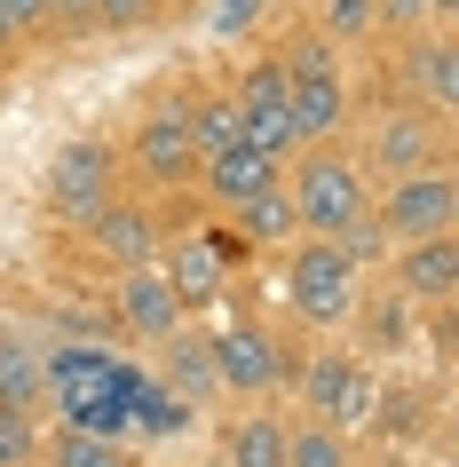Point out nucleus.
I'll return each instance as SVG.
<instances>
[{
	"mask_svg": "<svg viewBox=\"0 0 459 467\" xmlns=\"http://www.w3.org/2000/svg\"><path fill=\"white\" fill-rule=\"evenodd\" d=\"M0 404H8V412H40V404H48V357H40L16 325H0Z\"/></svg>",
	"mask_w": 459,
	"mask_h": 467,
	"instance_id": "17",
	"label": "nucleus"
},
{
	"mask_svg": "<svg viewBox=\"0 0 459 467\" xmlns=\"http://www.w3.org/2000/svg\"><path fill=\"white\" fill-rule=\"evenodd\" d=\"M230 103H238V143L269 150V159H293V150H301V127H293V96H286V64H277V56L245 64L238 88H230Z\"/></svg>",
	"mask_w": 459,
	"mask_h": 467,
	"instance_id": "9",
	"label": "nucleus"
},
{
	"mask_svg": "<svg viewBox=\"0 0 459 467\" xmlns=\"http://www.w3.org/2000/svg\"><path fill=\"white\" fill-rule=\"evenodd\" d=\"M120 143H103V135H72V143H56L48 159V214L64 230H88V222L120 198Z\"/></svg>",
	"mask_w": 459,
	"mask_h": 467,
	"instance_id": "5",
	"label": "nucleus"
},
{
	"mask_svg": "<svg viewBox=\"0 0 459 467\" xmlns=\"http://www.w3.org/2000/svg\"><path fill=\"white\" fill-rule=\"evenodd\" d=\"M372 25L412 40V32H428V0H372Z\"/></svg>",
	"mask_w": 459,
	"mask_h": 467,
	"instance_id": "28",
	"label": "nucleus"
},
{
	"mask_svg": "<svg viewBox=\"0 0 459 467\" xmlns=\"http://www.w3.org/2000/svg\"><path fill=\"white\" fill-rule=\"evenodd\" d=\"M0 8L16 16V32H25V40H32V32H40V25H48V0H0Z\"/></svg>",
	"mask_w": 459,
	"mask_h": 467,
	"instance_id": "30",
	"label": "nucleus"
},
{
	"mask_svg": "<svg viewBox=\"0 0 459 467\" xmlns=\"http://www.w3.org/2000/svg\"><path fill=\"white\" fill-rule=\"evenodd\" d=\"M222 460L230 467H286V420L269 412V404L238 412L230 428H222Z\"/></svg>",
	"mask_w": 459,
	"mask_h": 467,
	"instance_id": "18",
	"label": "nucleus"
},
{
	"mask_svg": "<svg viewBox=\"0 0 459 467\" xmlns=\"http://www.w3.org/2000/svg\"><path fill=\"white\" fill-rule=\"evenodd\" d=\"M16 48H25V32H16V16L0 8V64H16Z\"/></svg>",
	"mask_w": 459,
	"mask_h": 467,
	"instance_id": "32",
	"label": "nucleus"
},
{
	"mask_svg": "<svg viewBox=\"0 0 459 467\" xmlns=\"http://www.w3.org/2000/svg\"><path fill=\"white\" fill-rule=\"evenodd\" d=\"M396 72H404L412 103H428V111H452V103H459V56H452V25L412 32V40H404V56H396Z\"/></svg>",
	"mask_w": 459,
	"mask_h": 467,
	"instance_id": "15",
	"label": "nucleus"
},
{
	"mask_svg": "<svg viewBox=\"0 0 459 467\" xmlns=\"http://www.w3.org/2000/svg\"><path fill=\"white\" fill-rule=\"evenodd\" d=\"M198 182L214 191V206H245V198H262L269 182H286V159H269V150H254V143H230V150H214V159L198 167Z\"/></svg>",
	"mask_w": 459,
	"mask_h": 467,
	"instance_id": "16",
	"label": "nucleus"
},
{
	"mask_svg": "<svg viewBox=\"0 0 459 467\" xmlns=\"http://www.w3.org/2000/svg\"><path fill=\"white\" fill-rule=\"evenodd\" d=\"M286 198H293L301 238H349V230L372 214V174H364L357 150L301 143L293 150V174H286Z\"/></svg>",
	"mask_w": 459,
	"mask_h": 467,
	"instance_id": "1",
	"label": "nucleus"
},
{
	"mask_svg": "<svg viewBox=\"0 0 459 467\" xmlns=\"http://www.w3.org/2000/svg\"><path fill=\"white\" fill-rule=\"evenodd\" d=\"M277 64H286V96H293L301 143H333L340 127H349V111H357L349 79H340V48L325 40V32H301V40L277 48Z\"/></svg>",
	"mask_w": 459,
	"mask_h": 467,
	"instance_id": "3",
	"label": "nucleus"
},
{
	"mask_svg": "<svg viewBox=\"0 0 459 467\" xmlns=\"http://www.w3.org/2000/svg\"><path fill=\"white\" fill-rule=\"evenodd\" d=\"M230 230H238V238H254V246H293V238H301V222H293V198H286V182H269L262 198L230 206Z\"/></svg>",
	"mask_w": 459,
	"mask_h": 467,
	"instance_id": "20",
	"label": "nucleus"
},
{
	"mask_svg": "<svg viewBox=\"0 0 459 467\" xmlns=\"http://www.w3.org/2000/svg\"><path fill=\"white\" fill-rule=\"evenodd\" d=\"M40 467H135L111 436H96L88 420H72L64 436H40Z\"/></svg>",
	"mask_w": 459,
	"mask_h": 467,
	"instance_id": "21",
	"label": "nucleus"
},
{
	"mask_svg": "<svg viewBox=\"0 0 459 467\" xmlns=\"http://www.w3.org/2000/svg\"><path fill=\"white\" fill-rule=\"evenodd\" d=\"M214 25H222V32H238V25H254V0H214Z\"/></svg>",
	"mask_w": 459,
	"mask_h": 467,
	"instance_id": "31",
	"label": "nucleus"
},
{
	"mask_svg": "<svg viewBox=\"0 0 459 467\" xmlns=\"http://www.w3.org/2000/svg\"><path fill=\"white\" fill-rule=\"evenodd\" d=\"M88 8H96V0H48V25L56 32H88Z\"/></svg>",
	"mask_w": 459,
	"mask_h": 467,
	"instance_id": "29",
	"label": "nucleus"
},
{
	"mask_svg": "<svg viewBox=\"0 0 459 467\" xmlns=\"http://www.w3.org/2000/svg\"><path fill=\"white\" fill-rule=\"evenodd\" d=\"M357 443L325 428V420H286V467H349Z\"/></svg>",
	"mask_w": 459,
	"mask_h": 467,
	"instance_id": "22",
	"label": "nucleus"
},
{
	"mask_svg": "<svg viewBox=\"0 0 459 467\" xmlns=\"http://www.w3.org/2000/svg\"><path fill=\"white\" fill-rule=\"evenodd\" d=\"M388 285L404 301H428V309H452L459 294V238L452 230H435V238H412V246H388Z\"/></svg>",
	"mask_w": 459,
	"mask_h": 467,
	"instance_id": "14",
	"label": "nucleus"
},
{
	"mask_svg": "<svg viewBox=\"0 0 459 467\" xmlns=\"http://www.w3.org/2000/svg\"><path fill=\"white\" fill-rule=\"evenodd\" d=\"M357 301H364V270L349 262L340 238H293L286 246V309L309 333H349Z\"/></svg>",
	"mask_w": 459,
	"mask_h": 467,
	"instance_id": "2",
	"label": "nucleus"
},
{
	"mask_svg": "<svg viewBox=\"0 0 459 467\" xmlns=\"http://www.w3.org/2000/svg\"><path fill=\"white\" fill-rule=\"evenodd\" d=\"M159 365H167V380H174L183 404H206V396L222 389V380H214V357H206V333H191V325H174L167 341H159Z\"/></svg>",
	"mask_w": 459,
	"mask_h": 467,
	"instance_id": "19",
	"label": "nucleus"
},
{
	"mask_svg": "<svg viewBox=\"0 0 459 467\" xmlns=\"http://www.w3.org/2000/svg\"><path fill=\"white\" fill-rule=\"evenodd\" d=\"M230 262H238V238H222V230H198V238H183L174 254H159V270H167L183 317H214V301L230 294Z\"/></svg>",
	"mask_w": 459,
	"mask_h": 467,
	"instance_id": "11",
	"label": "nucleus"
},
{
	"mask_svg": "<svg viewBox=\"0 0 459 467\" xmlns=\"http://www.w3.org/2000/svg\"><path fill=\"white\" fill-rule=\"evenodd\" d=\"M459 16V0H428V25H452Z\"/></svg>",
	"mask_w": 459,
	"mask_h": 467,
	"instance_id": "33",
	"label": "nucleus"
},
{
	"mask_svg": "<svg viewBox=\"0 0 459 467\" xmlns=\"http://www.w3.org/2000/svg\"><path fill=\"white\" fill-rule=\"evenodd\" d=\"M96 32H143V25H167V0H96L88 8Z\"/></svg>",
	"mask_w": 459,
	"mask_h": 467,
	"instance_id": "25",
	"label": "nucleus"
},
{
	"mask_svg": "<svg viewBox=\"0 0 459 467\" xmlns=\"http://www.w3.org/2000/svg\"><path fill=\"white\" fill-rule=\"evenodd\" d=\"M111 325H120L127 341H167L174 325H191L183 317V301H174V285H167V270L159 262H143V270H111Z\"/></svg>",
	"mask_w": 459,
	"mask_h": 467,
	"instance_id": "12",
	"label": "nucleus"
},
{
	"mask_svg": "<svg viewBox=\"0 0 459 467\" xmlns=\"http://www.w3.org/2000/svg\"><path fill=\"white\" fill-rule=\"evenodd\" d=\"M183 119H191V150H198V167H206L214 150H230V143H238V103H230V96H206V103H191Z\"/></svg>",
	"mask_w": 459,
	"mask_h": 467,
	"instance_id": "24",
	"label": "nucleus"
},
{
	"mask_svg": "<svg viewBox=\"0 0 459 467\" xmlns=\"http://www.w3.org/2000/svg\"><path fill=\"white\" fill-rule=\"evenodd\" d=\"M0 467H40V420L0 404Z\"/></svg>",
	"mask_w": 459,
	"mask_h": 467,
	"instance_id": "27",
	"label": "nucleus"
},
{
	"mask_svg": "<svg viewBox=\"0 0 459 467\" xmlns=\"http://www.w3.org/2000/svg\"><path fill=\"white\" fill-rule=\"evenodd\" d=\"M198 467H230V460H222V451H214V460H198Z\"/></svg>",
	"mask_w": 459,
	"mask_h": 467,
	"instance_id": "35",
	"label": "nucleus"
},
{
	"mask_svg": "<svg viewBox=\"0 0 459 467\" xmlns=\"http://www.w3.org/2000/svg\"><path fill=\"white\" fill-rule=\"evenodd\" d=\"M120 167H135L151 191H183V182H198V150H191L183 103H151L143 119H135V135H127Z\"/></svg>",
	"mask_w": 459,
	"mask_h": 467,
	"instance_id": "10",
	"label": "nucleus"
},
{
	"mask_svg": "<svg viewBox=\"0 0 459 467\" xmlns=\"http://www.w3.org/2000/svg\"><path fill=\"white\" fill-rule=\"evenodd\" d=\"M364 174H420V167H452V127H443V111H428V103H412L404 111H381L372 119V135H364Z\"/></svg>",
	"mask_w": 459,
	"mask_h": 467,
	"instance_id": "6",
	"label": "nucleus"
},
{
	"mask_svg": "<svg viewBox=\"0 0 459 467\" xmlns=\"http://www.w3.org/2000/svg\"><path fill=\"white\" fill-rule=\"evenodd\" d=\"M317 32L333 40V48H349V40H372V0H325V16H317Z\"/></svg>",
	"mask_w": 459,
	"mask_h": 467,
	"instance_id": "26",
	"label": "nucleus"
},
{
	"mask_svg": "<svg viewBox=\"0 0 459 467\" xmlns=\"http://www.w3.org/2000/svg\"><path fill=\"white\" fill-rule=\"evenodd\" d=\"M349 467H404V460H349Z\"/></svg>",
	"mask_w": 459,
	"mask_h": 467,
	"instance_id": "34",
	"label": "nucleus"
},
{
	"mask_svg": "<svg viewBox=\"0 0 459 467\" xmlns=\"http://www.w3.org/2000/svg\"><path fill=\"white\" fill-rule=\"evenodd\" d=\"M349 325H364V348H412V301L396 294V285H388L372 309L357 301V317H349Z\"/></svg>",
	"mask_w": 459,
	"mask_h": 467,
	"instance_id": "23",
	"label": "nucleus"
},
{
	"mask_svg": "<svg viewBox=\"0 0 459 467\" xmlns=\"http://www.w3.org/2000/svg\"><path fill=\"white\" fill-rule=\"evenodd\" d=\"M206 357H214V380L230 396H269L277 380H293V348L269 333L262 317H230L206 333Z\"/></svg>",
	"mask_w": 459,
	"mask_h": 467,
	"instance_id": "8",
	"label": "nucleus"
},
{
	"mask_svg": "<svg viewBox=\"0 0 459 467\" xmlns=\"http://www.w3.org/2000/svg\"><path fill=\"white\" fill-rule=\"evenodd\" d=\"M88 254H96L103 270H143V262H159L167 254V230H159V206H135V198H111L88 230Z\"/></svg>",
	"mask_w": 459,
	"mask_h": 467,
	"instance_id": "13",
	"label": "nucleus"
},
{
	"mask_svg": "<svg viewBox=\"0 0 459 467\" xmlns=\"http://www.w3.org/2000/svg\"><path fill=\"white\" fill-rule=\"evenodd\" d=\"M293 389H301V412L340 428V436L372 428V404H381V380L364 365V348H317L309 365H293Z\"/></svg>",
	"mask_w": 459,
	"mask_h": 467,
	"instance_id": "4",
	"label": "nucleus"
},
{
	"mask_svg": "<svg viewBox=\"0 0 459 467\" xmlns=\"http://www.w3.org/2000/svg\"><path fill=\"white\" fill-rule=\"evenodd\" d=\"M372 222H381L388 246H412V238H435L459 222V182L452 167H420V174H396L388 191H372Z\"/></svg>",
	"mask_w": 459,
	"mask_h": 467,
	"instance_id": "7",
	"label": "nucleus"
}]
</instances>
